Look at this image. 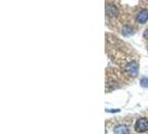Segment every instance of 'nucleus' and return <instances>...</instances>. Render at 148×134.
<instances>
[{
    "mask_svg": "<svg viewBox=\"0 0 148 134\" xmlns=\"http://www.w3.org/2000/svg\"><path fill=\"white\" fill-rule=\"evenodd\" d=\"M140 85L143 87H148V77H144L140 81Z\"/></svg>",
    "mask_w": 148,
    "mask_h": 134,
    "instance_id": "nucleus-7",
    "label": "nucleus"
},
{
    "mask_svg": "<svg viewBox=\"0 0 148 134\" xmlns=\"http://www.w3.org/2000/svg\"><path fill=\"white\" fill-rule=\"evenodd\" d=\"M134 32V29L132 27H129V26H125L124 28H123V34L125 35V36H130V35H133Z\"/></svg>",
    "mask_w": 148,
    "mask_h": 134,
    "instance_id": "nucleus-6",
    "label": "nucleus"
},
{
    "mask_svg": "<svg viewBox=\"0 0 148 134\" xmlns=\"http://www.w3.org/2000/svg\"><path fill=\"white\" fill-rule=\"evenodd\" d=\"M106 112H110V113H117V112H119V110H106Z\"/></svg>",
    "mask_w": 148,
    "mask_h": 134,
    "instance_id": "nucleus-9",
    "label": "nucleus"
},
{
    "mask_svg": "<svg viewBox=\"0 0 148 134\" xmlns=\"http://www.w3.org/2000/svg\"><path fill=\"white\" fill-rule=\"evenodd\" d=\"M138 70H139L138 64L136 61H134V60L133 61H129L125 66V73L128 76H130V77H136L138 75Z\"/></svg>",
    "mask_w": 148,
    "mask_h": 134,
    "instance_id": "nucleus-1",
    "label": "nucleus"
},
{
    "mask_svg": "<svg viewBox=\"0 0 148 134\" xmlns=\"http://www.w3.org/2000/svg\"><path fill=\"white\" fill-rule=\"evenodd\" d=\"M135 131L137 133H146L148 131V119L141 117V119H137V122L135 124Z\"/></svg>",
    "mask_w": 148,
    "mask_h": 134,
    "instance_id": "nucleus-2",
    "label": "nucleus"
},
{
    "mask_svg": "<svg viewBox=\"0 0 148 134\" xmlns=\"http://www.w3.org/2000/svg\"><path fill=\"white\" fill-rule=\"evenodd\" d=\"M118 14H119L118 8L116 7L115 5H112V3H107L106 5V15L108 16V17L115 18V17L118 16Z\"/></svg>",
    "mask_w": 148,
    "mask_h": 134,
    "instance_id": "nucleus-4",
    "label": "nucleus"
},
{
    "mask_svg": "<svg viewBox=\"0 0 148 134\" xmlns=\"http://www.w3.org/2000/svg\"><path fill=\"white\" fill-rule=\"evenodd\" d=\"M148 20V9H141L136 15V21L138 23H145Z\"/></svg>",
    "mask_w": 148,
    "mask_h": 134,
    "instance_id": "nucleus-3",
    "label": "nucleus"
},
{
    "mask_svg": "<svg viewBox=\"0 0 148 134\" xmlns=\"http://www.w3.org/2000/svg\"><path fill=\"white\" fill-rule=\"evenodd\" d=\"M144 37L146 38V39H148V28L144 31Z\"/></svg>",
    "mask_w": 148,
    "mask_h": 134,
    "instance_id": "nucleus-8",
    "label": "nucleus"
},
{
    "mask_svg": "<svg viewBox=\"0 0 148 134\" xmlns=\"http://www.w3.org/2000/svg\"><path fill=\"white\" fill-rule=\"evenodd\" d=\"M147 49H148V46H147Z\"/></svg>",
    "mask_w": 148,
    "mask_h": 134,
    "instance_id": "nucleus-10",
    "label": "nucleus"
},
{
    "mask_svg": "<svg viewBox=\"0 0 148 134\" xmlns=\"http://www.w3.org/2000/svg\"><path fill=\"white\" fill-rule=\"evenodd\" d=\"M114 133L115 134H129V130L126 125H118V126L115 127L114 130Z\"/></svg>",
    "mask_w": 148,
    "mask_h": 134,
    "instance_id": "nucleus-5",
    "label": "nucleus"
}]
</instances>
